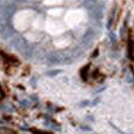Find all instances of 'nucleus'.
I'll return each mask as SVG.
<instances>
[{"instance_id":"nucleus-1","label":"nucleus","mask_w":134,"mask_h":134,"mask_svg":"<svg viewBox=\"0 0 134 134\" xmlns=\"http://www.w3.org/2000/svg\"><path fill=\"white\" fill-rule=\"evenodd\" d=\"M33 19H34V12L33 11H21L14 16V26L20 31L26 30L33 21Z\"/></svg>"},{"instance_id":"nucleus-2","label":"nucleus","mask_w":134,"mask_h":134,"mask_svg":"<svg viewBox=\"0 0 134 134\" xmlns=\"http://www.w3.org/2000/svg\"><path fill=\"white\" fill-rule=\"evenodd\" d=\"M82 12L81 11H69L68 13L65 15V23L68 26H75L82 20Z\"/></svg>"},{"instance_id":"nucleus-3","label":"nucleus","mask_w":134,"mask_h":134,"mask_svg":"<svg viewBox=\"0 0 134 134\" xmlns=\"http://www.w3.org/2000/svg\"><path fill=\"white\" fill-rule=\"evenodd\" d=\"M46 30L48 33L53 35H58L60 33H63L65 31V27L63 26V24L59 21H53V20H48L46 23Z\"/></svg>"},{"instance_id":"nucleus-4","label":"nucleus","mask_w":134,"mask_h":134,"mask_svg":"<svg viewBox=\"0 0 134 134\" xmlns=\"http://www.w3.org/2000/svg\"><path fill=\"white\" fill-rule=\"evenodd\" d=\"M68 44H69L68 38H65V39H59V40H55V41H54V45H55L57 47H66V46H68Z\"/></svg>"},{"instance_id":"nucleus-5","label":"nucleus","mask_w":134,"mask_h":134,"mask_svg":"<svg viewBox=\"0 0 134 134\" xmlns=\"http://www.w3.org/2000/svg\"><path fill=\"white\" fill-rule=\"evenodd\" d=\"M48 13L51 14V15H53V16H59V15H61V14H63V9H60V8H54V9H51Z\"/></svg>"},{"instance_id":"nucleus-6","label":"nucleus","mask_w":134,"mask_h":134,"mask_svg":"<svg viewBox=\"0 0 134 134\" xmlns=\"http://www.w3.org/2000/svg\"><path fill=\"white\" fill-rule=\"evenodd\" d=\"M63 0H45V4L46 5H58L61 4Z\"/></svg>"}]
</instances>
